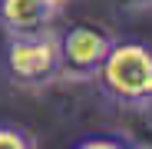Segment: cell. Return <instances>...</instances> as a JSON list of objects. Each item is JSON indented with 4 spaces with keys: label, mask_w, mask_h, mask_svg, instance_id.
<instances>
[{
    "label": "cell",
    "mask_w": 152,
    "mask_h": 149,
    "mask_svg": "<svg viewBox=\"0 0 152 149\" xmlns=\"http://www.w3.org/2000/svg\"><path fill=\"white\" fill-rule=\"evenodd\" d=\"M106 96L126 106L152 103V46L139 40H116L96 73Z\"/></svg>",
    "instance_id": "1"
},
{
    "label": "cell",
    "mask_w": 152,
    "mask_h": 149,
    "mask_svg": "<svg viewBox=\"0 0 152 149\" xmlns=\"http://www.w3.org/2000/svg\"><path fill=\"white\" fill-rule=\"evenodd\" d=\"M7 76L17 86L40 90L60 80L63 73V50H60V33L53 27L37 30V33H17L7 40V53H4Z\"/></svg>",
    "instance_id": "2"
},
{
    "label": "cell",
    "mask_w": 152,
    "mask_h": 149,
    "mask_svg": "<svg viewBox=\"0 0 152 149\" xmlns=\"http://www.w3.org/2000/svg\"><path fill=\"white\" fill-rule=\"evenodd\" d=\"M113 33L89 27V23H76L66 33H60V50H63V73L60 76L69 80H89L99 73L109 46H113Z\"/></svg>",
    "instance_id": "3"
},
{
    "label": "cell",
    "mask_w": 152,
    "mask_h": 149,
    "mask_svg": "<svg viewBox=\"0 0 152 149\" xmlns=\"http://www.w3.org/2000/svg\"><path fill=\"white\" fill-rule=\"evenodd\" d=\"M60 7L63 4L56 0H0V27L7 30V37L46 30L53 27Z\"/></svg>",
    "instance_id": "4"
},
{
    "label": "cell",
    "mask_w": 152,
    "mask_h": 149,
    "mask_svg": "<svg viewBox=\"0 0 152 149\" xmlns=\"http://www.w3.org/2000/svg\"><path fill=\"white\" fill-rule=\"evenodd\" d=\"M0 149H33V139L17 126H0Z\"/></svg>",
    "instance_id": "5"
},
{
    "label": "cell",
    "mask_w": 152,
    "mask_h": 149,
    "mask_svg": "<svg viewBox=\"0 0 152 149\" xmlns=\"http://www.w3.org/2000/svg\"><path fill=\"white\" fill-rule=\"evenodd\" d=\"M73 149H136V146H129L126 139H116V136H93V139H83L80 146H73Z\"/></svg>",
    "instance_id": "6"
},
{
    "label": "cell",
    "mask_w": 152,
    "mask_h": 149,
    "mask_svg": "<svg viewBox=\"0 0 152 149\" xmlns=\"http://www.w3.org/2000/svg\"><path fill=\"white\" fill-rule=\"evenodd\" d=\"M132 10H152V0H126Z\"/></svg>",
    "instance_id": "7"
},
{
    "label": "cell",
    "mask_w": 152,
    "mask_h": 149,
    "mask_svg": "<svg viewBox=\"0 0 152 149\" xmlns=\"http://www.w3.org/2000/svg\"><path fill=\"white\" fill-rule=\"evenodd\" d=\"M56 4H66V0H56Z\"/></svg>",
    "instance_id": "8"
}]
</instances>
